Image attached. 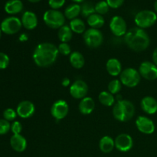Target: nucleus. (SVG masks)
<instances>
[{
    "mask_svg": "<svg viewBox=\"0 0 157 157\" xmlns=\"http://www.w3.org/2000/svg\"><path fill=\"white\" fill-rule=\"evenodd\" d=\"M58 49L52 43L43 42L38 44L33 52L34 62L41 67H50L58 57Z\"/></svg>",
    "mask_w": 157,
    "mask_h": 157,
    "instance_id": "1",
    "label": "nucleus"
},
{
    "mask_svg": "<svg viewBox=\"0 0 157 157\" xmlns=\"http://www.w3.org/2000/svg\"><path fill=\"white\" fill-rule=\"evenodd\" d=\"M124 41L131 50L143 52L149 47L150 37L144 29L135 27L130 29L124 35Z\"/></svg>",
    "mask_w": 157,
    "mask_h": 157,
    "instance_id": "2",
    "label": "nucleus"
},
{
    "mask_svg": "<svg viewBox=\"0 0 157 157\" xmlns=\"http://www.w3.org/2000/svg\"><path fill=\"white\" fill-rule=\"evenodd\" d=\"M135 107L132 102L127 100L118 101L113 105V114L116 120L121 122L130 121L134 116Z\"/></svg>",
    "mask_w": 157,
    "mask_h": 157,
    "instance_id": "3",
    "label": "nucleus"
},
{
    "mask_svg": "<svg viewBox=\"0 0 157 157\" xmlns=\"http://www.w3.org/2000/svg\"><path fill=\"white\" fill-rule=\"evenodd\" d=\"M44 23L51 29H60L64 25L65 16L62 12L55 9H50L44 12L43 16Z\"/></svg>",
    "mask_w": 157,
    "mask_h": 157,
    "instance_id": "4",
    "label": "nucleus"
},
{
    "mask_svg": "<svg viewBox=\"0 0 157 157\" xmlns=\"http://www.w3.org/2000/svg\"><path fill=\"white\" fill-rule=\"evenodd\" d=\"M157 15L154 12L150 10H143L138 12L134 18L136 26L140 29H147L156 23Z\"/></svg>",
    "mask_w": 157,
    "mask_h": 157,
    "instance_id": "5",
    "label": "nucleus"
},
{
    "mask_svg": "<svg viewBox=\"0 0 157 157\" xmlns=\"http://www.w3.org/2000/svg\"><path fill=\"white\" fill-rule=\"evenodd\" d=\"M84 41L87 47L90 48H97L102 44L104 36L102 32L98 29H90L86 30L83 35Z\"/></svg>",
    "mask_w": 157,
    "mask_h": 157,
    "instance_id": "6",
    "label": "nucleus"
},
{
    "mask_svg": "<svg viewBox=\"0 0 157 157\" xmlns=\"http://www.w3.org/2000/svg\"><path fill=\"white\" fill-rule=\"evenodd\" d=\"M122 84L128 87H136L140 82V75L134 68L129 67L125 69L120 75Z\"/></svg>",
    "mask_w": 157,
    "mask_h": 157,
    "instance_id": "7",
    "label": "nucleus"
},
{
    "mask_svg": "<svg viewBox=\"0 0 157 157\" xmlns=\"http://www.w3.org/2000/svg\"><path fill=\"white\" fill-rule=\"evenodd\" d=\"M22 24L21 21L17 17H8L1 23V30L6 35H14L20 31Z\"/></svg>",
    "mask_w": 157,
    "mask_h": 157,
    "instance_id": "8",
    "label": "nucleus"
},
{
    "mask_svg": "<svg viewBox=\"0 0 157 157\" xmlns=\"http://www.w3.org/2000/svg\"><path fill=\"white\" fill-rule=\"evenodd\" d=\"M68 110L69 107L67 103L64 100H58L52 104L51 113L52 117L58 121L66 117L68 113Z\"/></svg>",
    "mask_w": 157,
    "mask_h": 157,
    "instance_id": "9",
    "label": "nucleus"
},
{
    "mask_svg": "<svg viewBox=\"0 0 157 157\" xmlns=\"http://www.w3.org/2000/svg\"><path fill=\"white\" fill-rule=\"evenodd\" d=\"M140 76L148 81H154L157 79V66L150 61H144L139 67Z\"/></svg>",
    "mask_w": 157,
    "mask_h": 157,
    "instance_id": "10",
    "label": "nucleus"
},
{
    "mask_svg": "<svg viewBox=\"0 0 157 157\" xmlns=\"http://www.w3.org/2000/svg\"><path fill=\"white\" fill-rule=\"evenodd\" d=\"M110 29L116 36H123L127 32V26L125 20L121 16H113L110 22Z\"/></svg>",
    "mask_w": 157,
    "mask_h": 157,
    "instance_id": "11",
    "label": "nucleus"
},
{
    "mask_svg": "<svg viewBox=\"0 0 157 157\" xmlns=\"http://www.w3.org/2000/svg\"><path fill=\"white\" fill-rule=\"evenodd\" d=\"M114 143L117 150L123 153L130 151L133 146V139L127 133H121L118 135L114 140Z\"/></svg>",
    "mask_w": 157,
    "mask_h": 157,
    "instance_id": "12",
    "label": "nucleus"
},
{
    "mask_svg": "<svg viewBox=\"0 0 157 157\" xmlns=\"http://www.w3.org/2000/svg\"><path fill=\"white\" fill-rule=\"evenodd\" d=\"M88 87L85 81L78 80L70 87V94L75 99H83L87 95Z\"/></svg>",
    "mask_w": 157,
    "mask_h": 157,
    "instance_id": "13",
    "label": "nucleus"
},
{
    "mask_svg": "<svg viewBox=\"0 0 157 157\" xmlns=\"http://www.w3.org/2000/svg\"><path fill=\"white\" fill-rule=\"evenodd\" d=\"M136 126L138 130L144 134H152L155 131L154 123L147 117H138L136 120Z\"/></svg>",
    "mask_w": 157,
    "mask_h": 157,
    "instance_id": "14",
    "label": "nucleus"
},
{
    "mask_svg": "<svg viewBox=\"0 0 157 157\" xmlns=\"http://www.w3.org/2000/svg\"><path fill=\"white\" fill-rule=\"evenodd\" d=\"M17 114L23 119H27L34 115L35 107L32 102L29 101H23L18 104L16 109Z\"/></svg>",
    "mask_w": 157,
    "mask_h": 157,
    "instance_id": "15",
    "label": "nucleus"
},
{
    "mask_svg": "<svg viewBox=\"0 0 157 157\" xmlns=\"http://www.w3.org/2000/svg\"><path fill=\"white\" fill-rule=\"evenodd\" d=\"M141 108L147 114H154L157 112V101L151 96L144 97L141 100Z\"/></svg>",
    "mask_w": 157,
    "mask_h": 157,
    "instance_id": "16",
    "label": "nucleus"
},
{
    "mask_svg": "<svg viewBox=\"0 0 157 157\" xmlns=\"http://www.w3.org/2000/svg\"><path fill=\"white\" fill-rule=\"evenodd\" d=\"M21 21L22 25L29 30H32L38 25L37 15L34 12H30V11H26L25 12H24Z\"/></svg>",
    "mask_w": 157,
    "mask_h": 157,
    "instance_id": "17",
    "label": "nucleus"
},
{
    "mask_svg": "<svg viewBox=\"0 0 157 157\" xmlns=\"http://www.w3.org/2000/svg\"><path fill=\"white\" fill-rule=\"evenodd\" d=\"M10 145L15 151L21 153L27 148V140L21 134H14L10 139Z\"/></svg>",
    "mask_w": 157,
    "mask_h": 157,
    "instance_id": "18",
    "label": "nucleus"
},
{
    "mask_svg": "<svg viewBox=\"0 0 157 157\" xmlns=\"http://www.w3.org/2000/svg\"><path fill=\"white\" fill-rule=\"evenodd\" d=\"M106 68L109 75L115 77L120 75L122 72V64L117 58H110L106 64Z\"/></svg>",
    "mask_w": 157,
    "mask_h": 157,
    "instance_id": "19",
    "label": "nucleus"
},
{
    "mask_svg": "<svg viewBox=\"0 0 157 157\" xmlns=\"http://www.w3.org/2000/svg\"><path fill=\"white\" fill-rule=\"evenodd\" d=\"M95 107V103L91 98L85 97L81 99L79 104V110L82 114L88 115L93 112Z\"/></svg>",
    "mask_w": 157,
    "mask_h": 157,
    "instance_id": "20",
    "label": "nucleus"
},
{
    "mask_svg": "<svg viewBox=\"0 0 157 157\" xmlns=\"http://www.w3.org/2000/svg\"><path fill=\"white\" fill-rule=\"evenodd\" d=\"M22 9L23 3L21 0H9L5 5V11L11 15L19 13Z\"/></svg>",
    "mask_w": 157,
    "mask_h": 157,
    "instance_id": "21",
    "label": "nucleus"
},
{
    "mask_svg": "<svg viewBox=\"0 0 157 157\" xmlns=\"http://www.w3.org/2000/svg\"><path fill=\"white\" fill-rule=\"evenodd\" d=\"M99 147L101 152L104 153H109L115 147L114 140L109 136H104L101 139L99 143Z\"/></svg>",
    "mask_w": 157,
    "mask_h": 157,
    "instance_id": "22",
    "label": "nucleus"
},
{
    "mask_svg": "<svg viewBox=\"0 0 157 157\" xmlns=\"http://www.w3.org/2000/svg\"><path fill=\"white\" fill-rule=\"evenodd\" d=\"M70 63L75 68L81 69L85 64V60L81 53L78 52H74L70 55Z\"/></svg>",
    "mask_w": 157,
    "mask_h": 157,
    "instance_id": "23",
    "label": "nucleus"
},
{
    "mask_svg": "<svg viewBox=\"0 0 157 157\" xmlns=\"http://www.w3.org/2000/svg\"><path fill=\"white\" fill-rule=\"evenodd\" d=\"M87 24L91 27V29H98L103 27L104 25V18L101 15L94 13L87 18Z\"/></svg>",
    "mask_w": 157,
    "mask_h": 157,
    "instance_id": "24",
    "label": "nucleus"
},
{
    "mask_svg": "<svg viewBox=\"0 0 157 157\" xmlns=\"http://www.w3.org/2000/svg\"><path fill=\"white\" fill-rule=\"evenodd\" d=\"M58 36L61 42L67 43L71 40L72 36H73V32L71 29L70 26L63 25L62 27L59 29Z\"/></svg>",
    "mask_w": 157,
    "mask_h": 157,
    "instance_id": "25",
    "label": "nucleus"
},
{
    "mask_svg": "<svg viewBox=\"0 0 157 157\" xmlns=\"http://www.w3.org/2000/svg\"><path fill=\"white\" fill-rule=\"evenodd\" d=\"M81 13V6L78 4H71L66 8L64 11V16L68 19L73 20L77 18V17Z\"/></svg>",
    "mask_w": 157,
    "mask_h": 157,
    "instance_id": "26",
    "label": "nucleus"
},
{
    "mask_svg": "<svg viewBox=\"0 0 157 157\" xmlns=\"http://www.w3.org/2000/svg\"><path fill=\"white\" fill-rule=\"evenodd\" d=\"M98 99H99L101 104L106 107H110V106L114 105L115 98L109 91L101 92L99 97H98Z\"/></svg>",
    "mask_w": 157,
    "mask_h": 157,
    "instance_id": "27",
    "label": "nucleus"
},
{
    "mask_svg": "<svg viewBox=\"0 0 157 157\" xmlns=\"http://www.w3.org/2000/svg\"><path fill=\"white\" fill-rule=\"evenodd\" d=\"M70 28L72 32L77 34H82L85 32L86 26L84 21L80 18H75L70 22Z\"/></svg>",
    "mask_w": 157,
    "mask_h": 157,
    "instance_id": "28",
    "label": "nucleus"
},
{
    "mask_svg": "<svg viewBox=\"0 0 157 157\" xmlns=\"http://www.w3.org/2000/svg\"><path fill=\"white\" fill-rule=\"evenodd\" d=\"M95 12V6L92 2H85L81 6V13L84 18H88Z\"/></svg>",
    "mask_w": 157,
    "mask_h": 157,
    "instance_id": "29",
    "label": "nucleus"
},
{
    "mask_svg": "<svg viewBox=\"0 0 157 157\" xmlns=\"http://www.w3.org/2000/svg\"><path fill=\"white\" fill-rule=\"evenodd\" d=\"M122 87V83L119 80H113L108 84V91L112 94H117L119 93Z\"/></svg>",
    "mask_w": 157,
    "mask_h": 157,
    "instance_id": "30",
    "label": "nucleus"
},
{
    "mask_svg": "<svg viewBox=\"0 0 157 157\" xmlns=\"http://www.w3.org/2000/svg\"><path fill=\"white\" fill-rule=\"evenodd\" d=\"M109 9L110 7L107 2L105 1H101L95 5V12L99 15H102L107 14L108 12Z\"/></svg>",
    "mask_w": 157,
    "mask_h": 157,
    "instance_id": "31",
    "label": "nucleus"
},
{
    "mask_svg": "<svg viewBox=\"0 0 157 157\" xmlns=\"http://www.w3.org/2000/svg\"><path fill=\"white\" fill-rule=\"evenodd\" d=\"M17 112L15 111L12 108H8L6 110H5V111L3 112V117H4V119L6 120L7 121H12L16 118L17 117Z\"/></svg>",
    "mask_w": 157,
    "mask_h": 157,
    "instance_id": "32",
    "label": "nucleus"
},
{
    "mask_svg": "<svg viewBox=\"0 0 157 157\" xmlns=\"http://www.w3.org/2000/svg\"><path fill=\"white\" fill-rule=\"evenodd\" d=\"M58 52L63 55H69L71 54V48L67 43L62 42L58 45Z\"/></svg>",
    "mask_w": 157,
    "mask_h": 157,
    "instance_id": "33",
    "label": "nucleus"
},
{
    "mask_svg": "<svg viewBox=\"0 0 157 157\" xmlns=\"http://www.w3.org/2000/svg\"><path fill=\"white\" fill-rule=\"evenodd\" d=\"M11 125L6 120H0V135H5L10 130Z\"/></svg>",
    "mask_w": 157,
    "mask_h": 157,
    "instance_id": "34",
    "label": "nucleus"
},
{
    "mask_svg": "<svg viewBox=\"0 0 157 157\" xmlns=\"http://www.w3.org/2000/svg\"><path fill=\"white\" fill-rule=\"evenodd\" d=\"M9 56L3 52H0V70L6 69L9 64Z\"/></svg>",
    "mask_w": 157,
    "mask_h": 157,
    "instance_id": "35",
    "label": "nucleus"
},
{
    "mask_svg": "<svg viewBox=\"0 0 157 157\" xmlns=\"http://www.w3.org/2000/svg\"><path fill=\"white\" fill-rule=\"evenodd\" d=\"M64 3H65V0H48L49 6L55 10L62 7Z\"/></svg>",
    "mask_w": 157,
    "mask_h": 157,
    "instance_id": "36",
    "label": "nucleus"
},
{
    "mask_svg": "<svg viewBox=\"0 0 157 157\" xmlns=\"http://www.w3.org/2000/svg\"><path fill=\"white\" fill-rule=\"evenodd\" d=\"M11 130L13 134H20L22 130V126H21V123L18 121H15L12 123V124L11 125Z\"/></svg>",
    "mask_w": 157,
    "mask_h": 157,
    "instance_id": "37",
    "label": "nucleus"
},
{
    "mask_svg": "<svg viewBox=\"0 0 157 157\" xmlns=\"http://www.w3.org/2000/svg\"><path fill=\"white\" fill-rule=\"evenodd\" d=\"M106 2L111 9H118L124 4V0H107Z\"/></svg>",
    "mask_w": 157,
    "mask_h": 157,
    "instance_id": "38",
    "label": "nucleus"
},
{
    "mask_svg": "<svg viewBox=\"0 0 157 157\" xmlns=\"http://www.w3.org/2000/svg\"><path fill=\"white\" fill-rule=\"evenodd\" d=\"M71 81L68 78H64V79L61 81V84H62L64 87H67V86L70 85Z\"/></svg>",
    "mask_w": 157,
    "mask_h": 157,
    "instance_id": "39",
    "label": "nucleus"
},
{
    "mask_svg": "<svg viewBox=\"0 0 157 157\" xmlns=\"http://www.w3.org/2000/svg\"><path fill=\"white\" fill-rule=\"evenodd\" d=\"M153 63L157 66V48L153 51Z\"/></svg>",
    "mask_w": 157,
    "mask_h": 157,
    "instance_id": "40",
    "label": "nucleus"
},
{
    "mask_svg": "<svg viewBox=\"0 0 157 157\" xmlns=\"http://www.w3.org/2000/svg\"><path fill=\"white\" fill-rule=\"evenodd\" d=\"M28 35H26V34H22V35H21V36H20V38H19V40L21 41H27L28 40Z\"/></svg>",
    "mask_w": 157,
    "mask_h": 157,
    "instance_id": "41",
    "label": "nucleus"
},
{
    "mask_svg": "<svg viewBox=\"0 0 157 157\" xmlns=\"http://www.w3.org/2000/svg\"><path fill=\"white\" fill-rule=\"evenodd\" d=\"M117 102L118 101H122V95H120V94H118V95H117Z\"/></svg>",
    "mask_w": 157,
    "mask_h": 157,
    "instance_id": "42",
    "label": "nucleus"
},
{
    "mask_svg": "<svg viewBox=\"0 0 157 157\" xmlns=\"http://www.w3.org/2000/svg\"><path fill=\"white\" fill-rule=\"evenodd\" d=\"M29 1L32 3H37V2H39L41 1V0H29Z\"/></svg>",
    "mask_w": 157,
    "mask_h": 157,
    "instance_id": "43",
    "label": "nucleus"
},
{
    "mask_svg": "<svg viewBox=\"0 0 157 157\" xmlns=\"http://www.w3.org/2000/svg\"><path fill=\"white\" fill-rule=\"evenodd\" d=\"M71 1L75 2L76 3H80V2H84V0H71Z\"/></svg>",
    "mask_w": 157,
    "mask_h": 157,
    "instance_id": "44",
    "label": "nucleus"
},
{
    "mask_svg": "<svg viewBox=\"0 0 157 157\" xmlns=\"http://www.w3.org/2000/svg\"><path fill=\"white\" fill-rule=\"evenodd\" d=\"M154 9H155V11L157 12V0H156V2H154Z\"/></svg>",
    "mask_w": 157,
    "mask_h": 157,
    "instance_id": "45",
    "label": "nucleus"
},
{
    "mask_svg": "<svg viewBox=\"0 0 157 157\" xmlns=\"http://www.w3.org/2000/svg\"><path fill=\"white\" fill-rule=\"evenodd\" d=\"M2 30H1V28H0V38H1V37H2Z\"/></svg>",
    "mask_w": 157,
    "mask_h": 157,
    "instance_id": "46",
    "label": "nucleus"
}]
</instances>
